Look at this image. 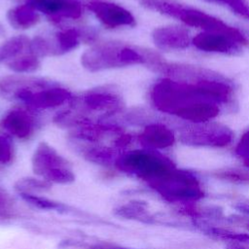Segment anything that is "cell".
<instances>
[{"label":"cell","instance_id":"obj_1","mask_svg":"<svg viewBox=\"0 0 249 249\" xmlns=\"http://www.w3.org/2000/svg\"><path fill=\"white\" fill-rule=\"evenodd\" d=\"M234 97L233 84L215 72L191 81L165 77L156 82L149 91L155 109L195 124L207 123L216 118L223 107H232Z\"/></svg>","mask_w":249,"mask_h":249},{"label":"cell","instance_id":"obj_2","mask_svg":"<svg viewBox=\"0 0 249 249\" xmlns=\"http://www.w3.org/2000/svg\"><path fill=\"white\" fill-rule=\"evenodd\" d=\"M71 105L69 109L55 116L54 122L58 125L73 128L85 121H91V118L106 119L124 109L122 96L108 87L89 89Z\"/></svg>","mask_w":249,"mask_h":249},{"label":"cell","instance_id":"obj_3","mask_svg":"<svg viewBox=\"0 0 249 249\" xmlns=\"http://www.w3.org/2000/svg\"><path fill=\"white\" fill-rule=\"evenodd\" d=\"M82 65L90 72L145 64L141 49L121 42H104L92 46L81 56Z\"/></svg>","mask_w":249,"mask_h":249},{"label":"cell","instance_id":"obj_4","mask_svg":"<svg viewBox=\"0 0 249 249\" xmlns=\"http://www.w3.org/2000/svg\"><path fill=\"white\" fill-rule=\"evenodd\" d=\"M115 165L129 175L152 184L165 176L175 167L167 157L154 150H136L119 156Z\"/></svg>","mask_w":249,"mask_h":249},{"label":"cell","instance_id":"obj_5","mask_svg":"<svg viewBox=\"0 0 249 249\" xmlns=\"http://www.w3.org/2000/svg\"><path fill=\"white\" fill-rule=\"evenodd\" d=\"M139 3L146 9L174 18L188 26L199 28L203 31L226 30L231 27L218 18L174 0H139Z\"/></svg>","mask_w":249,"mask_h":249},{"label":"cell","instance_id":"obj_6","mask_svg":"<svg viewBox=\"0 0 249 249\" xmlns=\"http://www.w3.org/2000/svg\"><path fill=\"white\" fill-rule=\"evenodd\" d=\"M179 132L180 141L186 145L222 148L230 145L233 132L226 125L217 123H183L173 124Z\"/></svg>","mask_w":249,"mask_h":249},{"label":"cell","instance_id":"obj_7","mask_svg":"<svg viewBox=\"0 0 249 249\" xmlns=\"http://www.w3.org/2000/svg\"><path fill=\"white\" fill-rule=\"evenodd\" d=\"M150 185L170 201H194L203 196L197 178L189 171L177 168Z\"/></svg>","mask_w":249,"mask_h":249},{"label":"cell","instance_id":"obj_8","mask_svg":"<svg viewBox=\"0 0 249 249\" xmlns=\"http://www.w3.org/2000/svg\"><path fill=\"white\" fill-rule=\"evenodd\" d=\"M32 167L37 175L49 183L69 184L75 180L67 160L45 142L40 143L34 151Z\"/></svg>","mask_w":249,"mask_h":249},{"label":"cell","instance_id":"obj_9","mask_svg":"<svg viewBox=\"0 0 249 249\" xmlns=\"http://www.w3.org/2000/svg\"><path fill=\"white\" fill-rule=\"evenodd\" d=\"M194 47L201 52L236 54L249 46V39L239 29L231 26L226 30H209L192 39Z\"/></svg>","mask_w":249,"mask_h":249},{"label":"cell","instance_id":"obj_10","mask_svg":"<svg viewBox=\"0 0 249 249\" xmlns=\"http://www.w3.org/2000/svg\"><path fill=\"white\" fill-rule=\"evenodd\" d=\"M88 8L94 14L97 19L108 28L133 26L135 24V19L132 14L116 3L103 0H92L88 3Z\"/></svg>","mask_w":249,"mask_h":249},{"label":"cell","instance_id":"obj_11","mask_svg":"<svg viewBox=\"0 0 249 249\" xmlns=\"http://www.w3.org/2000/svg\"><path fill=\"white\" fill-rule=\"evenodd\" d=\"M70 99H72L71 92L54 83L34 91H27L18 97V100L31 109L53 108Z\"/></svg>","mask_w":249,"mask_h":249},{"label":"cell","instance_id":"obj_12","mask_svg":"<svg viewBox=\"0 0 249 249\" xmlns=\"http://www.w3.org/2000/svg\"><path fill=\"white\" fill-rule=\"evenodd\" d=\"M26 4L56 21L64 18L77 19L83 14L79 0H27Z\"/></svg>","mask_w":249,"mask_h":249},{"label":"cell","instance_id":"obj_13","mask_svg":"<svg viewBox=\"0 0 249 249\" xmlns=\"http://www.w3.org/2000/svg\"><path fill=\"white\" fill-rule=\"evenodd\" d=\"M52 84L53 82L43 78L18 75L4 76L0 77V95L7 99H18L21 94L27 91H34Z\"/></svg>","mask_w":249,"mask_h":249},{"label":"cell","instance_id":"obj_14","mask_svg":"<svg viewBox=\"0 0 249 249\" xmlns=\"http://www.w3.org/2000/svg\"><path fill=\"white\" fill-rule=\"evenodd\" d=\"M142 146L149 150L165 149L171 147L175 142L173 129L161 122H151L138 135Z\"/></svg>","mask_w":249,"mask_h":249},{"label":"cell","instance_id":"obj_15","mask_svg":"<svg viewBox=\"0 0 249 249\" xmlns=\"http://www.w3.org/2000/svg\"><path fill=\"white\" fill-rule=\"evenodd\" d=\"M152 38L156 46L164 51L184 50L192 44L188 30L179 26L156 28L153 31Z\"/></svg>","mask_w":249,"mask_h":249},{"label":"cell","instance_id":"obj_16","mask_svg":"<svg viewBox=\"0 0 249 249\" xmlns=\"http://www.w3.org/2000/svg\"><path fill=\"white\" fill-rule=\"evenodd\" d=\"M1 126L19 139H27L35 131L36 122L27 111L15 108L4 116L1 121Z\"/></svg>","mask_w":249,"mask_h":249},{"label":"cell","instance_id":"obj_17","mask_svg":"<svg viewBox=\"0 0 249 249\" xmlns=\"http://www.w3.org/2000/svg\"><path fill=\"white\" fill-rule=\"evenodd\" d=\"M95 34L91 30L67 28L58 31L53 37L49 38L52 55L62 54L75 49L81 41L90 42L94 39Z\"/></svg>","mask_w":249,"mask_h":249},{"label":"cell","instance_id":"obj_18","mask_svg":"<svg viewBox=\"0 0 249 249\" xmlns=\"http://www.w3.org/2000/svg\"><path fill=\"white\" fill-rule=\"evenodd\" d=\"M9 23L17 29L29 28L40 20L39 14L28 4L17 6L7 13Z\"/></svg>","mask_w":249,"mask_h":249},{"label":"cell","instance_id":"obj_19","mask_svg":"<svg viewBox=\"0 0 249 249\" xmlns=\"http://www.w3.org/2000/svg\"><path fill=\"white\" fill-rule=\"evenodd\" d=\"M30 41L24 35L12 37L0 45V63L10 62L29 51Z\"/></svg>","mask_w":249,"mask_h":249},{"label":"cell","instance_id":"obj_20","mask_svg":"<svg viewBox=\"0 0 249 249\" xmlns=\"http://www.w3.org/2000/svg\"><path fill=\"white\" fill-rule=\"evenodd\" d=\"M84 157L95 163L108 164L114 160L116 161L118 157H115V151L108 147L101 146H86L83 149Z\"/></svg>","mask_w":249,"mask_h":249},{"label":"cell","instance_id":"obj_21","mask_svg":"<svg viewBox=\"0 0 249 249\" xmlns=\"http://www.w3.org/2000/svg\"><path fill=\"white\" fill-rule=\"evenodd\" d=\"M8 67L17 73H28L37 70L40 66L39 57L30 51L7 63Z\"/></svg>","mask_w":249,"mask_h":249},{"label":"cell","instance_id":"obj_22","mask_svg":"<svg viewBox=\"0 0 249 249\" xmlns=\"http://www.w3.org/2000/svg\"><path fill=\"white\" fill-rule=\"evenodd\" d=\"M20 196L30 203L31 205L40 208V209H47V210H57L62 207V205L56 201L52 199L46 198L44 196H37L35 194H20Z\"/></svg>","mask_w":249,"mask_h":249},{"label":"cell","instance_id":"obj_23","mask_svg":"<svg viewBox=\"0 0 249 249\" xmlns=\"http://www.w3.org/2000/svg\"><path fill=\"white\" fill-rule=\"evenodd\" d=\"M50 186V183L46 180H39L33 178L21 179L17 184V189L19 194H32L34 191L45 190Z\"/></svg>","mask_w":249,"mask_h":249},{"label":"cell","instance_id":"obj_24","mask_svg":"<svg viewBox=\"0 0 249 249\" xmlns=\"http://www.w3.org/2000/svg\"><path fill=\"white\" fill-rule=\"evenodd\" d=\"M227 6L237 16L249 20V5L244 0H206Z\"/></svg>","mask_w":249,"mask_h":249},{"label":"cell","instance_id":"obj_25","mask_svg":"<svg viewBox=\"0 0 249 249\" xmlns=\"http://www.w3.org/2000/svg\"><path fill=\"white\" fill-rule=\"evenodd\" d=\"M14 148L8 135L0 134V163L10 162L13 159Z\"/></svg>","mask_w":249,"mask_h":249},{"label":"cell","instance_id":"obj_26","mask_svg":"<svg viewBox=\"0 0 249 249\" xmlns=\"http://www.w3.org/2000/svg\"><path fill=\"white\" fill-rule=\"evenodd\" d=\"M65 248H74V249H134L124 246H120L116 244L110 243H95V244H88V243H80V242H64Z\"/></svg>","mask_w":249,"mask_h":249},{"label":"cell","instance_id":"obj_27","mask_svg":"<svg viewBox=\"0 0 249 249\" xmlns=\"http://www.w3.org/2000/svg\"><path fill=\"white\" fill-rule=\"evenodd\" d=\"M234 152L235 155L243 160L244 164L249 166V130L240 137Z\"/></svg>","mask_w":249,"mask_h":249},{"label":"cell","instance_id":"obj_28","mask_svg":"<svg viewBox=\"0 0 249 249\" xmlns=\"http://www.w3.org/2000/svg\"><path fill=\"white\" fill-rule=\"evenodd\" d=\"M219 176L222 178H226L231 181L237 182H248L249 183V171L247 170H239V169H227L221 171Z\"/></svg>","mask_w":249,"mask_h":249},{"label":"cell","instance_id":"obj_29","mask_svg":"<svg viewBox=\"0 0 249 249\" xmlns=\"http://www.w3.org/2000/svg\"><path fill=\"white\" fill-rule=\"evenodd\" d=\"M2 32H3V29H2V27H1V26H0V34H1V33H2Z\"/></svg>","mask_w":249,"mask_h":249}]
</instances>
